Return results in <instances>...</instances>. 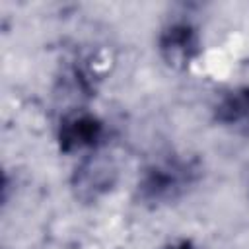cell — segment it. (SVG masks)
I'll list each match as a JSON object with an SVG mask.
<instances>
[{
	"label": "cell",
	"instance_id": "cell-2",
	"mask_svg": "<svg viewBox=\"0 0 249 249\" xmlns=\"http://www.w3.org/2000/svg\"><path fill=\"white\" fill-rule=\"evenodd\" d=\"M119 181V165L111 154L93 150L86 154L70 173L72 196L82 204H95L105 198Z\"/></svg>",
	"mask_w": 249,
	"mask_h": 249
},
{
	"label": "cell",
	"instance_id": "cell-4",
	"mask_svg": "<svg viewBox=\"0 0 249 249\" xmlns=\"http://www.w3.org/2000/svg\"><path fill=\"white\" fill-rule=\"evenodd\" d=\"M107 134L103 119L95 113L74 109L70 111L56 128V146L60 154H80L99 150Z\"/></svg>",
	"mask_w": 249,
	"mask_h": 249
},
{
	"label": "cell",
	"instance_id": "cell-1",
	"mask_svg": "<svg viewBox=\"0 0 249 249\" xmlns=\"http://www.w3.org/2000/svg\"><path fill=\"white\" fill-rule=\"evenodd\" d=\"M202 177V161L189 154H167L150 161L134 187L136 202L160 208L189 195Z\"/></svg>",
	"mask_w": 249,
	"mask_h": 249
},
{
	"label": "cell",
	"instance_id": "cell-6",
	"mask_svg": "<svg viewBox=\"0 0 249 249\" xmlns=\"http://www.w3.org/2000/svg\"><path fill=\"white\" fill-rule=\"evenodd\" d=\"M97 91V78L88 68L82 64V60H74L68 66L62 68V74L58 78V95L72 101V103H82L88 101L95 95Z\"/></svg>",
	"mask_w": 249,
	"mask_h": 249
},
{
	"label": "cell",
	"instance_id": "cell-3",
	"mask_svg": "<svg viewBox=\"0 0 249 249\" xmlns=\"http://www.w3.org/2000/svg\"><path fill=\"white\" fill-rule=\"evenodd\" d=\"M158 54L173 70L191 68L202 54V37L189 19L167 21L158 33Z\"/></svg>",
	"mask_w": 249,
	"mask_h": 249
},
{
	"label": "cell",
	"instance_id": "cell-5",
	"mask_svg": "<svg viewBox=\"0 0 249 249\" xmlns=\"http://www.w3.org/2000/svg\"><path fill=\"white\" fill-rule=\"evenodd\" d=\"M212 121L230 130L249 132V84L222 93L212 105Z\"/></svg>",
	"mask_w": 249,
	"mask_h": 249
},
{
	"label": "cell",
	"instance_id": "cell-7",
	"mask_svg": "<svg viewBox=\"0 0 249 249\" xmlns=\"http://www.w3.org/2000/svg\"><path fill=\"white\" fill-rule=\"evenodd\" d=\"M163 249H196V247H195V243H193L191 239H187V237H179V239L169 241Z\"/></svg>",
	"mask_w": 249,
	"mask_h": 249
}]
</instances>
